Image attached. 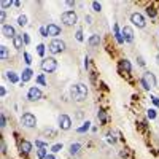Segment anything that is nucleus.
I'll list each match as a JSON object with an SVG mask.
<instances>
[{
	"instance_id": "nucleus-47",
	"label": "nucleus",
	"mask_w": 159,
	"mask_h": 159,
	"mask_svg": "<svg viewBox=\"0 0 159 159\" xmlns=\"http://www.w3.org/2000/svg\"><path fill=\"white\" fill-rule=\"evenodd\" d=\"M138 64H140V65H142V67H143V65H145V61H143V59H142V57H138Z\"/></svg>"
},
{
	"instance_id": "nucleus-6",
	"label": "nucleus",
	"mask_w": 159,
	"mask_h": 159,
	"mask_svg": "<svg viewBox=\"0 0 159 159\" xmlns=\"http://www.w3.org/2000/svg\"><path fill=\"white\" fill-rule=\"evenodd\" d=\"M21 123H22V126L24 127H29V129H32V127H35L37 126V118H35V115H32V113H24L21 116Z\"/></svg>"
},
{
	"instance_id": "nucleus-32",
	"label": "nucleus",
	"mask_w": 159,
	"mask_h": 159,
	"mask_svg": "<svg viewBox=\"0 0 159 159\" xmlns=\"http://www.w3.org/2000/svg\"><path fill=\"white\" fill-rule=\"evenodd\" d=\"M35 145L38 146V148H46L48 143H45V142H41V140H35Z\"/></svg>"
},
{
	"instance_id": "nucleus-30",
	"label": "nucleus",
	"mask_w": 159,
	"mask_h": 159,
	"mask_svg": "<svg viewBox=\"0 0 159 159\" xmlns=\"http://www.w3.org/2000/svg\"><path fill=\"white\" fill-rule=\"evenodd\" d=\"M92 8H94V11H97V13H99V11L102 10V5H100L99 2H92Z\"/></svg>"
},
{
	"instance_id": "nucleus-43",
	"label": "nucleus",
	"mask_w": 159,
	"mask_h": 159,
	"mask_svg": "<svg viewBox=\"0 0 159 159\" xmlns=\"http://www.w3.org/2000/svg\"><path fill=\"white\" fill-rule=\"evenodd\" d=\"M151 100H153V103H154L156 107H159V99H158V97H154V96H153V97H151Z\"/></svg>"
},
{
	"instance_id": "nucleus-34",
	"label": "nucleus",
	"mask_w": 159,
	"mask_h": 159,
	"mask_svg": "<svg viewBox=\"0 0 159 159\" xmlns=\"http://www.w3.org/2000/svg\"><path fill=\"white\" fill-rule=\"evenodd\" d=\"M37 83L41 84V86H46V81H45V78H43V75H40V76L37 78Z\"/></svg>"
},
{
	"instance_id": "nucleus-2",
	"label": "nucleus",
	"mask_w": 159,
	"mask_h": 159,
	"mask_svg": "<svg viewBox=\"0 0 159 159\" xmlns=\"http://www.w3.org/2000/svg\"><path fill=\"white\" fill-rule=\"evenodd\" d=\"M140 83H142V86L145 88L146 91H150L151 88H154V86H156V76H154L151 72H145V73L142 75Z\"/></svg>"
},
{
	"instance_id": "nucleus-24",
	"label": "nucleus",
	"mask_w": 159,
	"mask_h": 159,
	"mask_svg": "<svg viewBox=\"0 0 159 159\" xmlns=\"http://www.w3.org/2000/svg\"><path fill=\"white\" fill-rule=\"evenodd\" d=\"M97 118L100 119V123H102V124H105V123H107V115H105V111H103V110H99Z\"/></svg>"
},
{
	"instance_id": "nucleus-10",
	"label": "nucleus",
	"mask_w": 159,
	"mask_h": 159,
	"mask_svg": "<svg viewBox=\"0 0 159 159\" xmlns=\"http://www.w3.org/2000/svg\"><path fill=\"white\" fill-rule=\"evenodd\" d=\"M121 34H123L124 41H127V43H132V41H134V29L130 26H124Z\"/></svg>"
},
{
	"instance_id": "nucleus-5",
	"label": "nucleus",
	"mask_w": 159,
	"mask_h": 159,
	"mask_svg": "<svg viewBox=\"0 0 159 159\" xmlns=\"http://www.w3.org/2000/svg\"><path fill=\"white\" fill-rule=\"evenodd\" d=\"M61 21L64 22L65 26H75L78 22V16H76L75 11H64L61 14Z\"/></svg>"
},
{
	"instance_id": "nucleus-17",
	"label": "nucleus",
	"mask_w": 159,
	"mask_h": 159,
	"mask_svg": "<svg viewBox=\"0 0 159 159\" xmlns=\"http://www.w3.org/2000/svg\"><path fill=\"white\" fill-rule=\"evenodd\" d=\"M0 57H2V61H6L10 57V53H8V48H6L5 45L0 46Z\"/></svg>"
},
{
	"instance_id": "nucleus-40",
	"label": "nucleus",
	"mask_w": 159,
	"mask_h": 159,
	"mask_svg": "<svg viewBox=\"0 0 159 159\" xmlns=\"http://www.w3.org/2000/svg\"><path fill=\"white\" fill-rule=\"evenodd\" d=\"M40 34H41V37H48V32H46V27H40Z\"/></svg>"
},
{
	"instance_id": "nucleus-1",
	"label": "nucleus",
	"mask_w": 159,
	"mask_h": 159,
	"mask_svg": "<svg viewBox=\"0 0 159 159\" xmlns=\"http://www.w3.org/2000/svg\"><path fill=\"white\" fill-rule=\"evenodd\" d=\"M70 96H72V99L75 100V102H83V100L86 99V96H88L86 84H83V83L73 84V86L70 88Z\"/></svg>"
},
{
	"instance_id": "nucleus-38",
	"label": "nucleus",
	"mask_w": 159,
	"mask_h": 159,
	"mask_svg": "<svg viewBox=\"0 0 159 159\" xmlns=\"http://www.w3.org/2000/svg\"><path fill=\"white\" fill-rule=\"evenodd\" d=\"M5 19H6V13H5V10H2L0 11V21L5 22Z\"/></svg>"
},
{
	"instance_id": "nucleus-48",
	"label": "nucleus",
	"mask_w": 159,
	"mask_h": 159,
	"mask_svg": "<svg viewBox=\"0 0 159 159\" xmlns=\"http://www.w3.org/2000/svg\"><path fill=\"white\" fill-rule=\"evenodd\" d=\"M156 62H158V64H159V54H158V56H156Z\"/></svg>"
},
{
	"instance_id": "nucleus-3",
	"label": "nucleus",
	"mask_w": 159,
	"mask_h": 159,
	"mask_svg": "<svg viewBox=\"0 0 159 159\" xmlns=\"http://www.w3.org/2000/svg\"><path fill=\"white\" fill-rule=\"evenodd\" d=\"M40 67H41V70L46 72V73H53V72H56V68H57V61L54 59V57H45V59L41 61Z\"/></svg>"
},
{
	"instance_id": "nucleus-11",
	"label": "nucleus",
	"mask_w": 159,
	"mask_h": 159,
	"mask_svg": "<svg viewBox=\"0 0 159 159\" xmlns=\"http://www.w3.org/2000/svg\"><path fill=\"white\" fill-rule=\"evenodd\" d=\"M2 34H3V37H6V38H14L18 35L16 30H14V27L10 26V24H3L2 26Z\"/></svg>"
},
{
	"instance_id": "nucleus-35",
	"label": "nucleus",
	"mask_w": 159,
	"mask_h": 159,
	"mask_svg": "<svg viewBox=\"0 0 159 159\" xmlns=\"http://www.w3.org/2000/svg\"><path fill=\"white\" fill-rule=\"evenodd\" d=\"M0 126H2V127L6 126V118H5V115H3V113H2V116H0Z\"/></svg>"
},
{
	"instance_id": "nucleus-7",
	"label": "nucleus",
	"mask_w": 159,
	"mask_h": 159,
	"mask_svg": "<svg viewBox=\"0 0 159 159\" xmlns=\"http://www.w3.org/2000/svg\"><path fill=\"white\" fill-rule=\"evenodd\" d=\"M57 124H59V127L62 130H68L72 127V119L68 115H59V118H57Z\"/></svg>"
},
{
	"instance_id": "nucleus-20",
	"label": "nucleus",
	"mask_w": 159,
	"mask_h": 159,
	"mask_svg": "<svg viewBox=\"0 0 159 159\" xmlns=\"http://www.w3.org/2000/svg\"><path fill=\"white\" fill-rule=\"evenodd\" d=\"M121 67H123L127 73H129L130 70H132V65H130V62L127 61V59H123V61H121Z\"/></svg>"
},
{
	"instance_id": "nucleus-36",
	"label": "nucleus",
	"mask_w": 159,
	"mask_h": 159,
	"mask_svg": "<svg viewBox=\"0 0 159 159\" xmlns=\"http://www.w3.org/2000/svg\"><path fill=\"white\" fill-rule=\"evenodd\" d=\"M75 37H76V40H78V41H83V30H78V32L75 34Z\"/></svg>"
},
{
	"instance_id": "nucleus-27",
	"label": "nucleus",
	"mask_w": 159,
	"mask_h": 159,
	"mask_svg": "<svg viewBox=\"0 0 159 159\" xmlns=\"http://www.w3.org/2000/svg\"><path fill=\"white\" fill-rule=\"evenodd\" d=\"M0 5H2V10H5V8H8V6H11V5H14V2H11V0H2Z\"/></svg>"
},
{
	"instance_id": "nucleus-12",
	"label": "nucleus",
	"mask_w": 159,
	"mask_h": 159,
	"mask_svg": "<svg viewBox=\"0 0 159 159\" xmlns=\"http://www.w3.org/2000/svg\"><path fill=\"white\" fill-rule=\"evenodd\" d=\"M46 32H48L49 37H57V35H61V27L57 24H54V22H49L46 26Z\"/></svg>"
},
{
	"instance_id": "nucleus-8",
	"label": "nucleus",
	"mask_w": 159,
	"mask_h": 159,
	"mask_svg": "<svg viewBox=\"0 0 159 159\" xmlns=\"http://www.w3.org/2000/svg\"><path fill=\"white\" fill-rule=\"evenodd\" d=\"M130 22H132L134 26H137L138 29H143V27L146 26L145 18H143V14H140V13H132L130 14Z\"/></svg>"
},
{
	"instance_id": "nucleus-44",
	"label": "nucleus",
	"mask_w": 159,
	"mask_h": 159,
	"mask_svg": "<svg viewBox=\"0 0 159 159\" xmlns=\"http://www.w3.org/2000/svg\"><path fill=\"white\" fill-rule=\"evenodd\" d=\"M0 94H2V97H3V96H5V94H6V89H5V88H3V86H2V88H0Z\"/></svg>"
},
{
	"instance_id": "nucleus-45",
	"label": "nucleus",
	"mask_w": 159,
	"mask_h": 159,
	"mask_svg": "<svg viewBox=\"0 0 159 159\" xmlns=\"http://www.w3.org/2000/svg\"><path fill=\"white\" fill-rule=\"evenodd\" d=\"M45 159H56V158H54V154H53V153H48V156H46Z\"/></svg>"
},
{
	"instance_id": "nucleus-14",
	"label": "nucleus",
	"mask_w": 159,
	"mask_h": 159,
	"mask_svg": "<svg viewBox=\"0 0 159 159\" xmlns=\"http://www.w3.org/2000/svg\"><path fill=\"white\" fill-rule=\"evenodd\" d=\"M34 76V72H32V68H26V70H22V75H21V81L22 83H27L30 78Z\"/></svg>"
},
{
	"instance_id": "nucleus-42",
	"label": "nucleus",
	"mask_w": 159,
	"mask_h": 159,
	"mask_svg": "<svg viewBox=\"0 0 159 159\" xmlns=\"http://www.w3.org/2000/svg\"><path fill=\"white\" fill-rule=\"evenodd\" d=\"M2 153L3 154L6 153V143H5V140H2Z\"/></svg>"
},
{
	"instance_id": "nucleus-37",
	"label": "nucleus",
	"mask_w": 159,
	"mask_h": 159,
	"mask_svg": "<svg viewBox=\"0 0 159 159\" xmlns=\"http://www.w3.org/2000/svg\"><path fill=\"white\" fill-rule=\"evenodd\" d=\"M22 38H24V45H29V43H30V37H29V34H22Z\"/></svg>"
},
{
	"instance_id": "nucleus-13",
	"label": "nucleus",
	"mask_w": 159,
	"mask_h": 159,
	"mask_svg": "<svg viewBox=\"0 0 159 159\" xmlns=\"http://www.w3.org/2000/svg\"><path fill=\"white\" fill-rule=\"evenodd\" d=\"M19 151H21L22 154H29L30 151H32V143L27 142V140H22L19 143Z\"/></svg>"
},
{
	"instance_id": "nucleus-33",
	"label": "nucleus",
	"mask_w": 159,
	"mask_h": 159,
	"mask_svg": "<svg viewBox=\"0 0 159 159\" xmlns=\"http://www.w3.org/2000/svg\"><path fill=\"white\" fill-rule=\"evenodd\" d=\"M43 132H45L46 135H51V137H54V135H56V130H54V129H48V127H46Z\"/></svg>"
},
{
	"instance_id": "nucleus-46",
	"label": "nucleus",
	"mask_w": 159,
	"mask_h": 159,
	"mask_svg": "<svg viewBox=\"0 0 159 159\" xmlns=\"http://www.w3.org/2000/svg\"><path fill=\"white\" fill-rule=\"evenodd\" d=\"M65 3H67L68 6H73V5H75V2H72V0H67V2H65Z\"/></svg>"
},
{
	"instance_id": "nucleus-4",
	"label": "nucleus",
	"mask_w": 159,
	"mask_h": 159,
	"mask_svg": "<svg viewBox=\"0 0 159 159\" xmlns=\"http://www.w3.org/2000/svg\"><path fill=\"white\" fill-rule=\"evenodd\" d=\"M48 49L51 54H59L65 49V41L61 40V38H54V40H51V43L48 45Z\"/></svg>"
},
{
	"instance_id": "nucleus-39",
	"label": "nucleus",
	"mask_w": 159,
	"mask_h": 159,
	"mask_svg": "<svg viewBox=\"0 0 159 159\" xmlns=\"http://www.w3.org/2000/svg\"><path fill=\"white\" fill-rule=\"evenodd\" d=\"M24 62H26V64H30V62H32V61H30V54L29 53H24Z\"/></svg>"
},
{
	"instance_id": "nucleus-28",
	"label": "nucleus",
	"mask_w": 159,
	"mask_h": 159,
	"mask_svg": "<svg viewBox=\"0 0 159 159\" xmlns=\"http://www.w3.org/2000/svg\"><path fill=\"white\" fill-rule=\"evenodd\" d=\"M64 146H62V143H56V145L51 146V153H57V151H61Z\"/></svg>"
},
{
	"instance_id": "nucleus-41",
	"label": "nucleus",
	"mask_w": 159,
	"mask_h": 159,
	"mask_svg": "<svg viewBox=\"0 0 159 159\" xmlns=\"http://www.w3.org/2000/svg\"><path fill=\"white\" fill-rule=\"evenodd\" d=\"M108 142H110V143H116V138L111 134H108Z\"/></svg>"
},
{
	"instance_id": "nucleus-29",
	"label": "nucleus",
	"mask_w": 159,
	"mask_h": 159,
	"mask_svg": "<svg viewBox=\"0 0 159 159\" xmlns=\"http://www.w3.org/2000/svg\"><path fill=\"white\" fill-rule=\"evenodd\" d=\"M45 48H46L45 45H38V46H37V53H38V56H41V57L45 56Z\"/></svg>"
},
{
	"instance_id": "nucleus-21",
	"label": "nucleus",
	"mask_w": 159,
	"mask_h": 159,
	"mask_svg": "<svg viewBox=\"0 0 159 159\" xmlns=\"http://www.w3.org/2000/svg\"><path fill=\"white\" fill-rule=\"evenodd\" d=\"M89 127H91V123H89V121H86V123H84L81 127H78V129H76V132H80V134H83V132H88V130H89Z\"/></svg>"
},
{
	"instance_id": "nucleus-23",
	"label": "nucleus",
	"mask_w": 159,
	"mask_h": 159,
	"mask_svg": "<svg viewBox=\"0 0 159 159\" xmlns=\"http://www.w3.org/2000/svg\"><path fill=\"white\" fill-rule=\"evenodd\" d=\"M80 150H81L80 143H72V145H70V154H76Z\"/></svg>"
},
{
	"instance_id": "nucleus-22",
	"label": "nucleus",
	"mask_w": 159,
	"mask_h": 159,
	"mask_svg": "<svg viewBox=\"0 0 159 159\" xmlns=\"http://www.w3.org/2000/svg\"><path fill=\"white\" fill-rule=\"evenodd\" d=\"M37 154H38V159H45L46 156H48V150L46 148H38Z\"/></svg>"
},
{
	"instance_id": "nucleus-18",
	"label": "nucleus",
	"mask_w": 159,
	"mask_h": 159,
	"mask_svg": "<svg viewBox=\"0 0 159 159\" xmlns=\"http://www.w3.org/2000/svg\"><path fill=\"white\" fill-rule=\"evenodd\" d=\"M88 43L91 45V46H97V45L100 43V37H99V35H96V34H94V35H91V37H89Z\"/></svg>"
},
{
	"instance_id": "nucleus-9",
	"label": "nucleus",
	"mask_w": 159,
	"mask_h": 159,
	"mask_svg": "<svg viewBox=\"0 0 159 159\" xmlns=\"http://www.w3.org/2000/svg\"><path fill=\"white\" fill-rule=\"evenodd\" d=\"M43 97V94H41V91L38 89L37 86H32L29 89V92H27V99L30 100V102H35V100H40Z\"/></svg>"
},
{
	"instance_id": "nucleus-19",
	"label": "nucleus",
	"mask_w": 159,
	"mask_h": 159,
	"mask_svg": "<svg viewBox=\"0 0 159 159\" xmlns=\"http://www.w3.org/2000/svg\"><path fill=\"white\" fill-rule=\"evenodd\" d=\"M6 78H8V80H10V83H13V84L19 81V76H18L14 72H6Z\"/></svg>"
},
{
	"instance_id": "nucleus-26",
	"label": "nucleus",
	"mask_w": 159,
	"mask_h": 159,
	"mask_svg": "<svg viewBox=\"0 0 159 159\" xmlns=\"http://www.w3.org/2000/svg\"><path fill=\"white\" fill-rule=\"evenodd\" d=\"M146 13H148L150 18H156L158 11H156V8H153V6H148V8H146Z\"/></svg>"
},
{
	"instance_id": "nucleus-31",
	"label": "nucleus",
	"mask_w": 159,
	"mask_h": 159,
	"mask_svg": "<svg viewBox=\"0 0 159 159\" xmlns=\"http://www.w3.org/2000/svg\"><path fill=\"white\" fill-rule=\"evenodd\" d=\"M148 118H150V119H154V118H156V110H154V108H150V110H148Z\"/></svg>"
},
{
	"instance_id": "nucleus-16",
	"label": "nucleus",
	"mask_w": 159,
	"mask_h": 159,
	"mask_svg": "<svg viewBox=\"0 0 159 159\" xmlns=\"http://www.w3.org/2000/svg\"><path fill=\"white\" fill-rule=\"evenodd\" d=\"M113 32H115V37H116V40H118V43L123 45V43H124V38H123V34H121V30H119L118 26L113 27Z\"/></svg>"
},
{
	"instance_id": "nucleus-25",
	"label": "nucleus",
	"mask_w": 159,
	"mask_h": 159,
	"mask_svg": "<svg viewBox=\"0 0 159 159\" xmlns=\"http://www.w3.org/2000/svg\"><path fill=\"white\" fill-rule=\"evenodd\" d=\"M18 24L21 26V27H24L27 24V16H26V14H21V16L18 18Z\"/></svg>"
},
{
	"instance_id": "nucleus-15",
	"label": "nucleus",
	"mask_w": 159,
	"mask_h": 159,
	"mask_svg": "<svg viewBox=\"0 0 159 159\" xmlns=\"http://www.w3.org/2000/svg\"><path fill=\"white\" fill-rule=\"evenodd\" d=\"M22 45H24V38H22V35H16L13 38V46L16 49H21Z\"/></svg>"
}]
</instances>
